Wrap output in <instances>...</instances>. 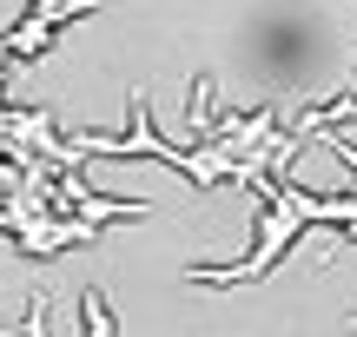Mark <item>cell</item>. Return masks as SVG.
Here are the masks:
<instances>
[{
  "label": "cell",
  "instance_id": "obj_1",
  "mask_svg": "<svg viewBox=\"0 0 357 337\" xmlns=\"http://www.w3.org/2000/svg\"><path fill=\"white\" fill-rule=\"evenodd\" d=\"M93 7H100V0H33V7H26V20L7 33L13 60H33V53L47 47V33H53L60 20H73V13H93Z\"/></svg>",
  "mask_w": 357,
  "mask_h": 337
}]
</instances>
